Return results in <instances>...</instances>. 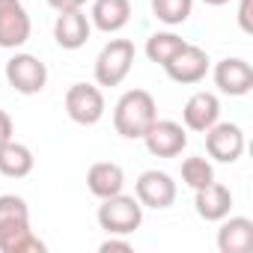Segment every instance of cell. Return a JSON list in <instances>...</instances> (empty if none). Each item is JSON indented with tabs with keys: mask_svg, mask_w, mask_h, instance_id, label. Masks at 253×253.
Listing matches in <instances>:
<instances>
[{
	"mask_svg": "<svg viewBox=\"0 0 253 253\" xmlns=\"http://www.w3.org/2000/svg\"><path fill=\"white\" fill-rule=\"evenodd\" d=\"M155 119H158V107H155L152 92H146V89L122 92L113 107V128L125 140H140Z\"/></svg>",
	"mask_w": 253,
	"mask_h": 253,
	"instance_id": "cell-1",
	"label": "cell"
},
{
	"mask_svg": "<svg viewBox=\"0 0 253 253\" xmlns=\"http://www.w3.org/2000/svg\"><path fill=\"white\" fill-rule=\"evenodd\" d=\"M98 226L107 235H131L134 229H140L143 223V206L137 197L128 194H113L107 200H101L98 206Z\"/></svg>",
	"mask_w": 253,
	"mask_h": 253,
	"instance_id": "cell-2",
	"label": "cell"
},
{
	"mask_svg": "<svg viewBox=\"0 0 253 253\" xmlns=\"http://www.w3.org/2000/svg\"><path fill=\"white\" fill-rule=\"evenodd\" d=\"M134 66V42L128 39H110L98 57H95V84L98 86H119L125 78H128Z\"/></svg>",
	"mask_w": 253,
	"mask_h": 253,
	"instance_id": "cell-3",
	"label": "cell"
},
{
	"mask_svg": "<svg viewBox=\"0 0 253 253\" xmlns=\"http://www.w3.org/2000/svg\"><path fill=\"white\" fill-rule=\"evenodd\" d=\"M6 84L21 95H36L48 86V66L33 54H15L6 60Z\"/></svg>",
	"mask_w": 253,
	"mask_h": 253,
	"instance_id": "cell-4",
	"label": "cell"
},
{
	"mask_svg": "<svg viewBox=\"0 0 253 253\" xmlns=\"http://www.w3.org/2000/svg\"><path fill=\"white\" fill-rule=\"evenodd\" d=\"M107 104H104V95L98 86L92 84H72L69 92H66V113L72 122L78 125H95L101 116H104Z\"/></svg>",
	"mask_w": 253,
	"mask_h": 253,
	"instance_id": "cell-5",
	"label": "cell"
},
{
	"mask_svg": "<svg viewBox=\"0 0 253 253\" xmlns=\"http://www.w3.org/2000/svg\"><path fill=\"white\" fill-rule=\"evenodd\" d=\"M206 152L220 164H235L244 155V131L235 122H214L206 131Z\"/></svg>",
	"mask_w": 253,
	"mask_h": 253,
	"instance_id": "cell-6",
	"label": "cell"
},
{
	"mask_svg": "<svg viewBox=\"0 0 253 253\" xmlns=\"http://www.w3.org/2000/svg\"><path fill=\"white\" fill-rule=\"evenodd\" d=\"M140 140L146 143L149 155H155V158H176L188 146V131H185V125H179L173 119H155Z\"/></svg>",
	"mask_w": 253,
	"mask_h": 253,
	"instance_id": "cell-7",
	"label": "cell"
},
{
	"mask_svg": "<svg viewBox=\"0 0 253 253\" xmlns=\"http://www.w3.org/2000/svg\"><path fill=\"white\" fill-rule=\"evenodd\" d=\"M134 194H137V200H140V206L143 209H170L173 203H176V182H173V176L170 173H164V170H146V173H140L137 176V182H134Z\"/></svg>",
	"mask_w": 253,
	"mask_h": 253,
	"instance_id": "cell-8",
	"label": "cell"
},
{
	"mask_svg": "<svg viewBox=\"0 0 253 253\" xmlns=\"http://www.w3.org/2000/svg\"><path fill=\"white\" fill-rule=\"evenodd\" d=\"M33 33L30 15L21 0H0V48H21Z\"/></svg>",
	"mask_w": 253,
	"mask_h": 253,
	"instance_id": "cell-9",
	"label": "cell"
},
{
	"mask_svg": "<svg viewBox=\"0 0 253 253\" xmlns=\"http://www.w3.org/2000/svg\"><path fill=\"white\" fill-rule=\"evenodd\" d=\"M164 72H167V78L173 81V84H182V86H188V84H200L203 78H206V72H209V54L200 48V45H185L167 66H164Z\"/></svg>",
	"mask_w": 253,
	"mask_h": 253,
	"instance_id": "cell-10",
	"label": "cell"
},
{
	"mask_svg": "<svg viewBox=\"0 0 253 253\" xmlns=\"http://www.w3.org/2000/svg\"><path fill=\"white\" fill-rule=\"evenodd\" d=\"M214 84L226 95H247L253 89V69L241 57H226L214 66Z\"/></svg>",
	"mask_w": 253,
	"mask_h": 253,
	"instance_id": "cell-11",
	"label": "cell"
},
{
	"mask_svg": "<svg viewBox=\"0 0 253 253\" xmlns=\"http://www.w3.org/2000/svg\"><path fill=\"white\" fill-rule=\"evenodd\" d=\"M92 33V24L89 18L84 15V9H69V12H57V21H54V39L63 51H78L86 45Z\"/></svg>",
	"mask_w": 253,
	"mask_h": 253,
	"instance_id": "cell-12",
	"label": "cell"
},
{
	"mask_svg": "<svg viewBox=\"0 0 253 253\" xmlns=\"http://www.w3.org/2000/svg\"><path fill=\"white\" fill-rule=\"evenodd\" d=\"M182 119H185V128L206 134L211 125L220 119V101H217V95H214V92H206V89L194 92V95L185 101Z\"/></svg>",
	"mask_w": 253,
	"mask_h": 253,
	"instance_id": "cell-13",
	"label": "cell"
},
{
	"mask_svg": "<svg viewBox=\"0 0 253 253\" xmlns=\"http://www.w3.org/2000/svg\"><path fill=\"white\" fill-rule=\"evenodd\" d=\"M220 229H217V250L220 253H250L253 250V220L250 217H223L217 220Z\"/></svg>",
	"mask_w": 253,
	"mask_h": 253,
	"instance_id": "cell-14",
	"label": "cell"
},
{
	"mask_svg": "<svg viewBox=\"0 0 253 253\" xmlns=\"http://www.w3.org/2000/svg\"><path fill=\"white\" fill-rule=\"evenodd\" d=\"M197 197H194V209H197V214L203 217V220H211V223H217V220H223L226 214H229V209H232V191L226 188V185H220V182H209L206 188H200V191H194Z\"/></svg>",
	"mask_w": 253,
	"mask_h": 253,
	"instance_id": "cell-15",
	"label": "cell"
},
{
	"mask_svg": "<svg viewBox=\"0 0 253 253\" xmlns=\"http://www.w3.org/2000/svg\"><path fill=\"white\" fill-rule=\"evenodd\" d=\"M45 241L30 229V220L0 223V253H45Z\"/></svg>",
	"mask_w": 253,
	"mask_h": 253,
	"instance_id": "cell-16",
	"label": "cell"
},
{
	"mask_svg": "<svg viewBox=\"0 0 253 253\" xmlns=\"http://www.w3.org/2000/svg\"><path fill=\"white\" fill-rule=\"evenodd\" d=\"M131 21V0H95L89 9V24L101 33H119Z\"/></svg>",
	"mask_w": 253,
	"mask_h": 253,
	"instance_id": "cell-17",
	"label": "cell"
},
{
	"mask_svg": "<svg viewBox=\"0 0 253 253\" xmlns=\"http://www.w3.org/2000/svg\"><path fill=\"white\" fill-rule=\"evenodd\" d=\"M86 188H89L92 197L107 200V197H113V194H122V188H125V173H122V167L113 164V161H98V164H92V167L86 170Z\"/></svg>",
	"mask_w": 253,
	"mask_h": 253,
	"instance_id": "cell-18",
	"label": "cell"
},
{
	"mask_svg": "<svg viewBox=\"0 0 253 253\" xmlns=\"http://www.w3.org/2000/svg\"><path fill=\"white\" fill-rule=\"evenodd\" d=\"M33 164H36V158H33L30 146L18 143L15 137L0 146V176H6V179H24V176L33 173Z\"/></svg>",
	"mask_w": 253,
	"mask_h": 253,
	"instance_id": "cell-19",
	"label": "cell"
},
{
	"mask_svg": "<svg viewBox=\"0 0 253 253\" xmlns=\"http://www.w3.org/2000/svg\"><path fill=\"white\" fill-rule=\"evenodd\" d=\"M188 42L182 39V36H176V33H170V30H164V33H152L149 39H146V57L152 60V63H158V66H167L182 48H185Z\"/></svg>",
	"mask_w": 253,
	"mask_h": 253,
	"instance_id": "cell-20",
	"label": "cell"
},
{
	"mask_svg": "<svg viewBox=\"0 0 253 253\" xmlns=\"http://www.w3.org/2000/svg\"><path fill=\"white\" fill-rule=\"evenodd\" d=\"M149 6H152V15L167 24V27H179L191 18L194 12V0H149Z\"/></svg>",
	"mask_w": 253,
	"mask_h": 253,
	"instance_id": "cell-21",
	"label": "cell"
},
{
	"mask_svg": "<svg viewBox=\"0 0 253 253\" xmlns=\"http://www.w3.org/2000/svg\"><path fill=\"white\" fill-rule=\"evenodd\" d=\"M182 182H185L191 191H200V188H206L209 182H214V167H211V161H206V158H200V155L185 158V161H182Z\"/></svg>",
	"mask_w": 253,
	"mask_h": 253,
	"instance_id": "cell-22",
	"label": "cell"
},
{
	"mask_svg": "<svg viewBox=\"0 0 253 253\" xmlns=\"http://www.w3.org/2000/svg\"><path fill=\"white\" fill-rule=\"evenodd\" d=\"M30 220V206L18 194H0V223H15Z\"/></svg>",
	"mask_w": 253,
	"mask_h": 253,
	"instance_id": "cell-23",
	"label": "cell"
},
{
	"mask_svg": "<svg viewBox=\"0 0 253 253\" xmlns=\"http://www.w3.org/2000/svg\"><path fill=\"white\" fill-rule=\"evenodd\" d=\"M98 250H101V253H131V241L125 238V235H122V238H119V235H110L107 241L98 244Z\"/></svg>",
	"mask_w": 253,
	"mask_h": 253,
	"instance_id": "cell-24",
	"label": "cell"
},
{
	"mask_svg": "<svg viewBox=\"0 0 253 253\" xmlns=\"http://www.w3.org/2000/svg\"><path fill=\"white\" fill-rule=\"evenodd\" d=\"M12 134H15L12 116H9L6 110H0V146H3V143H9V140H12Z\"/></svg>",
	"mask_w": 253,
	"mask_h": 253,
	"instance_id": "cell-25",
	"label": "cell"
},
{
	"mask_svg": "<svg viewBox=\"0 0 253 253\" xmlns=\"http://www.w3.org/2000/svg\"><path fill=\"white\" fill-rule=\"evenodd\" d=\"M250 3L253 0H241L238 3V27L244 33H253V21H250Z\"/></svg>",
	"mask_w": 253,
	"mask_h": 253,
	"instance_id": "cell-26",
	"label": "cell"
},
{
	"mask_svg": "<svg viewBox=\"0 0 253 253\" xmlns=\"http://www.w3.org/2000/svg\"><path fill=\"white\" fill-rule=\"evenodd\" d=\"M86 0H48V6L57 12H69V9H84Z\"/></svg>",
	"mask_w": 253,
	"mask_h": 253,
	"instance_id": "cell-27",
	"label": "cell"
},
{
	"mask_svg": "<svg viewBox=\"0 0 253 253\" xmlns=\"http://www.w3.org/2000/svg\"><path fill=\"white\" fill-rule=\"evenodd\" d=\"M206 6H223V3H229V0H203Z\"/></svg>",
	"mask_w": 253,
	"mask_h": 253,
	"instance_id": "cell-28",
	"label": "cell"
}]
</instances>
